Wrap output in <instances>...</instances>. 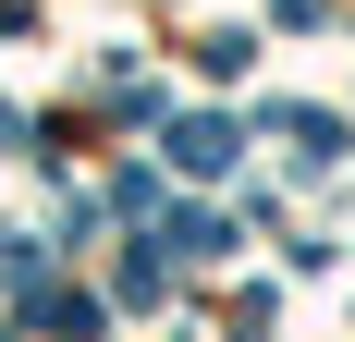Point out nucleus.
I'll return each instance as SVG.
<instances>
[{
    "label": "nucleus",
    "instance_id": "obj_1",
    "mask_svg": "<svg viewBox=\"0 0 355 342\" xmlns=\"http://www.w3.org/2000/svg\"><path fill=\"white\" fill-rule=\"evenodd\" d=\"M172 159H184V171H220V159H233V123H220V110H196V123L172 135Z\"/></svg>",
    "mask_w": 355,
    "mask_h": 342
}]
</instances>
